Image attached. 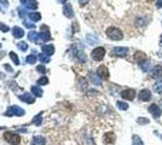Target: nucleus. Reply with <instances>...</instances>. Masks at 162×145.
<instances>
[{
    "mask_svg": "<svg viewBox=\"0 0 162 145\" xmlns=\"http://www.w3.org/2000/svg\"><path fill=\"white\" fill-rule=\"evenodd\" d=\"M107 36L111 40H121L124 38L122 32L116 27H109L107 29Z\"/></svg>",
    "mask_w": 162,
    "mask_h": 145,
    "instance_id": "nucleus-1",
    "label": "nucleus"
},
{
    "mask_svg": "<svg viewBox=\"0 0 162 145\" xmlns=\"http://www.w3.org/2000/svg\"><path fill=\"white\" fill-rule=\"evenodd\" d=\"M4 138L11 145H18L21 143V137L16 134V133H13V132H5L4 133Z\"/></svg>",
    "mask_w": 162,
    "mask_h": 145,
    "instance_id": "nucleus-2",
    "label": "nucleus"
},
{
    "mask_svg": "<svg viewBox=\"0 0 162 145\" xmlns=\"http://www.w3.org/2000/svg\"><path fill=\"white\" fill-rule=\"evenodd\" d=\"M5 115L6 116H12V115H15V116H23L24 115V110L22 108H19V107H17V105H13V107L8 108Z\"/></svg>",
    "mask_w": 162,
    "mask_h": 145,
    "instance_id": "nucleus-3",
    "label": "nucleus"
},
{
    "mask_svg": "<svg viewBox=\"0 0 162 145\" xmlns=\"http://www.w3.org/2000/svg\"><path fill=\"white\" fill-rule=\"evenodd\" d=\"M91 56H92V58L94 61H102L104 58V56H105V48L104 47H96L92 51Z\"/></svg>",
    "mask_w": 162,
    "mask_h": 145,
    "instance_id": "nucleus-4",
    "label": "nucleus"
},
{
    "mask_svg": "<svg viewBox=\"0 0 162 145\" xmlns=\"http://www.w3.org/2000/svg\"><path fill=\"white\" fill-rule=\"evenodd\" d=\"M127 53H128L127 47H114L111 50V56H116V57H125Z\"/></svg>",
    "mask_w": 162,
    "mask_h": 145,
    "instance_id": "nucleus-5",
    "label": "nucleus"
},
{
    "mask_svg": "<svg viewBox=\"0 0 162 145\" xmlns=\"http://www.w3.org/2000/svg\"><path fill=\"white\" fill-rule=\"evenodd\" d=\"M97 75L103 80H108L109 79V70L105 65H99L97 69Z\"/></svg>",
    "mask_w": 162,
    "mask_h": 145,
    "instance_id": "nucleus-6",
    "label": "nucleus"
},
{
    "mask_svg": "<svg viewBox=\"0 0 162 145\" xmlns=\"http://www.w3.org/2000/svg\"><path fill=\"white\" fill-rule=\"evenodd\" d=\"M121 97L126 100H133L135 97V91L132 88H127L121 92Z\"/></svg>",
    "mask_w": 162,
    "mask_h": 145,
    "instance_id": "nucleus-7",
    "label": "nucleus"
},
{
    "mask_svg": "<svg viewBox=\"0 0 162 145\" xmlns=\"http://www.w3.org/2000/svg\"><path fill=\"white\" fill-rule=\"evenodd\" d=\"M149 112H150L155 118H160V116H161V114H162L161 109L159 108V105H157V104H151V105L149 107Z\"/></svg>",
    "mask_w": 162,
    "mask_h": 145,
    "instance_id": "nucleus-8",
    "label": "nucleus"
},
{
    "mask_svg": "<svg viewBox=\"0 0 162 145\" xmlns=\"http://www.w3.org/2000/svg\"><path fill=\"white\" fill-rule=\"evenodd\" d=\"M138 98L140 102H148L151 99V92L149 90H142L138 94Z\"/></svg>",
    "mask_w": 162,
    "mask_h": 145,
    "instance_id": "nucleus-9",
    "label": "nucleus"
},
{
    "mask_svg": "<svg viewBox=\"0 0 162 145\" xmlns=\"http://www.w3.org/2000/svg\"><path fill=\"white\" fill-rule=\"evenodd\" d=\"M150 75H151L153 79H161L162 78V67L161 65L154 67L151 72H150Z\"/></svg>",
    "mask_w": 162,
    "mask_h": 145,
    "instance_id": "nucleus-10",
    "label": "nucleus"
},
{
    "mask_svg": "<svg viewBox=\"0 0 162 145\" xmlns=\"http://www.w3.org/2000/svg\"><path fill=\"white\" fill-rule=\"evenodd\" d=\"M21 2L23 4V6L26 9H30V10L38 9V4H36L35 0H21Z\"/></svg>",
    "mask_w": 162,
    "mask_h": 145,
    "instance_id": "nucleus-11",
    "label": "nucleus"
},
{
    "mask_svg": "<svg viewBox=\"0 0 162 145\" xmlns=\"http://www.w3.org/2000/svg\"><path fill=\"white\" fill-rule=\"evenodd\" d=\"M115 139H116V137H115V134H114L113 132H107V133L103 136V140H104V143H107V144H113V143H115Z\"/></svg>",
    "mask_w": 162,
    "mask_h": 145,
    "instance_id": "nucleus-12",
    "label": "nucleus"
},
{
    "mask_svg": "<svg viewBox=\"0 0 162 145\" xmlns=\"http://www.w3.org/2000/svg\"><path fill=\"white\" fill-rule=\"evenodd\" d=\"M133 58H134V61L137 63H144L145 61H146V54L144 52H140V51H137L133 56Z\"/></svg>",
    "mask_w": 162,
    "mask_h": 145,
    "instance_id": "nucleus-13",
    "label": "nucleus"
},
{
    "mask_svg": "<svg viewBox=\"0 0 162 145\" xmlns=\"http://www.w3.org/2000/svg\"><path fill=\"white\" fill-rule=\"evenodd\" d=\"M63 13H64V16L68 18H72L73 16H74V11H73V8L70 4L67 2L63 6Z\"/></svg>",
    "mask_w": 162,
    "mask_h": 145,
    "instance_id": "nucleus-14",
    "label": "nucleus"
},
{
    "mask_svg": "<svg viewBox=\"0 0 162 145\" xmlns=\"http://www.w3.org/2000/svg\"><path fill=\"white\" fill-rule=\"evenodd\" d=\"M19 99L23 100V102H26V103H28V104H33L35 100H34V98L32 97V94L30 93H23L22 96H19Z\"/></svg>",
    "mask_w": 162,
    "mask_h": 145,
    "instance_id": "nucleus-15",
    "label": "nucleus"
},
{
    "mask_svg": "<svg viewBox=\"0 0 162 145\" xmlns=\"http://www.w3.org/2000/svg\"><path fill=\"white\" fill-rule=\"evenodd\" d=\"M32 145H45V138L41 136H35L32 139Z\"/></svg>",
    "mask_w": 162,
    "mask_h": 145,
    "instance_id": "nucleus-16",
    "label": "nucleus"
},
{
    "mask_svg": "<svg viewBox=\"0 0 162 145\" xmlns=\"http://www.w3.org/2000/svg\"><path fill=\"white\" fill-rule=\"evenodd\" d=\"M28 39H29L30 41H33V42H38V41L40 40L39 33H36V32H33V30H30V32L28 33Z\"/></svg>",
    "mask_w": 162,
    "mask_h": 145,
    "instance_id": "nucleus-17",
    "label": "nucleus"
},
{
    "mask_svg": "<svg viewBox=\"0 0 162 145\" xmlns=\"http://www.w3.org/2000/svg\"><path fill=\"white\" fill-rule=\"evenodd\" d=\"M12 34H13L15 38L19 39V38H22V36L24 35V30L19 27H13V29H12Z\"/></svg>",
    "mask_w": 162,
    "mask_h": 145,
    "instance_id": "nucleus-18",
    "label": "nucleus"
},
{
    "mask_svg": "<svg viewBox=\"0 0 162 145\" xmlns=\"http://www.w3.org/2000/svg\"><path fill=\"white\" fill-rule=\"evenodd\" d=\"M41 50L44 51V53H46L47 56H51L54 52V47L52 45H43L41 46Z\"/></svg>",
    "mask_w": 162,
    "mask_h": 145,
    "instance_id": "nucleus-19",
    "label": "nucleus"
},
{
    "mask_svg": "<svg viewBox=\"0 0 162 145\" xmlns=\"http://www.w3.org/2000/svg\"><path fill=\"white\" fill-rule=\"evenodd\" d=\"M90 78H91V80H92V82H93L94 85H97V86H99V85H100V78H99L97 74H94V72H91Z\"/></svg>",
    "mask_w": 162,
    "mask_h": 145,
    "instance_id": "nucleus-20",
    "label": "nucleus"
},
{
    "mask_svg": "<svg viewBox=\"0 0 162 145\" xmlns=\"http://www.w3.org/2000/svg\"><path fill=\"white\" fill-rule=\"evenodd\" d=\"M32 92L35 97H41L43 96V91L39 86H32Z\"/></svg>",
    "mask_w": 162,
    "mask_h": 145,
    "instance_id": "nucleus-21",
    "label": "nucleus"
},
{
    "mask_svg": "<svg viewBox=\"0 0 162 145\" xmlns=\"http://www.w3.org/2000/svg\"><path fill=\"white\" fill-rule=\"evenodd\" d=\"M28 15H29V18H30L33 22L40 21V18H41V15H40L39 12H30V13H28Z\"/></svg>",
    "mask_w": 162,
    "mask_h": 145,
    "instance_id": "nucleus-22",
    "label": "nucleus"
},
{
    "mask_svg": "<svg viewBox=\"0 0 162 145\" xmlns=\"http://www.w3.org/2000/svg\"><path fill=\"white\" fill-rule=\"evenodd\" d=\"M132 145H144L142 138L138 136H133L132 137Z\"/></svg>",
    "mask_w": 162,
    "mask_h": 145,
    "instance_id": "nucleus-23",
    "label": "nucleus"
},
{
    "mask_svg": "<svg viewBox=\"0 0 162 145\" xmlns=\"http://www.w3.org/2000/svg\"><path fill=\"white\" fill-rule=\"evenodd\" d=\"M150 67H151V62H148V61H145L144 63L140 64V68H142V70L143 72H149L150 70Z\"/></svg>",
    "mask_w": 162,
    "mask_h": 145,
    "instance_id": "nucleus-24",
    "label": "nucleus"
},
{
    "mask_svg": "<svg viewBox=\"0 0 162 145\" xmlns=\"http://www.w3.org/2000/svg\"><path fill=\"white\" fill-rule=\"evenodd\" d=\"M154 90L156 93H161L162 92V80L161 81H157L155 85H154Z\"/></svg>",
    "mask_w": 162,
    "mask_h": 145,
    "instance_id": "nucleus-25",
    "label": "nucleus"
},
{
    "mask_svg": "<svg viewBox=\"0 0 162 145\" xmlns=\"http://www.w3.org/2000/svg\"><path fill=\"white\" fill-rule=\"evenodd\" d=\"M39 59L43 62V63H48L50 62V57L46 53H40L39 54Z\"/></svg>",
    "mask_w": 162,
    "mask_h": 145,
    "instance_id": "nucleus-26",
    "label": "nucleus"
},
{
    "mask_svg": "<svg viewBox=\"0 0 162 145\" xmlns=\"http://www.w3.org/2000/svg\"><path fill=\"white\" fill-rule=\"evenodd\" d=\"M117 108L121 110H127L128 109V104L125 102H117Z\"/></svg>",
    "mask_w": 162,
    "mask_h": 145,
    "instance_id": "nucleus-27",
    "label": "nucleus"
},
{
    "mask_svg": "<svg viewBox=\"0 0 162 145\" xmlns=\"http://www.w3.org/2000/svg\"><path fill=\"white\" fill-rule=\"evenodd\" d=\"M17 47L21 50V51H26V50L28 48V45L24 42V41H19V42L17 44Z\"/></svg>",
    "mask_w": 162,
    "mask_h": 145,
    "instance_id": "nucleus-28",
    "label": "nucleus"
},
{
    "mask_svg": "<svg viewBox=\"0 0 162 145\" xmlns=\"http://www.w3.org/2000/svg\"><path fill=\"white\" fill-rule=\"evenodd\" d=\"M137 122L139 123V125H148L149 123V118H139L137 120Z\"/></svg>",
    "mask_w": 162,
    "mask_h": 145,
    "instance_id": "nucleus-29",
    "label": "nucleus"
},
{
    "mask_svg": "<svg viewBox=\"0 0 162 145\" xmlns=\"http://www.w3.org/2000/svg\"><path fill=\"white\" fill-rule=\"evenodd\" d=\"M41 115H43V114H39L38 116H35V118H33V122H34V125L39 126V125L41 123Z\"/></svg>",
    "mask_w": 162,
    "mask_h": 145,
    "instance_id": "nucleus-30",
    "label": "nucleus"
},
{
    "mask_svg": "<svg viewBox=\"0 0 162 145\" xmlns=\"http://www.w3.org/2000/svg\"><path fill=\"white\" fill-rule=\"evenodd\" d=\"M47 82H48V79H47L46 76H44V78H41V79L38 80V85H39V86H41V85H47Z\"/></svg>",
    "mask_w": 162,
    "mask_h": 145,
    "instance_id": "nucleus-31",
    "label": "nucleus"
},
{
    "mask_svg": "<svg viewBox=\"0 0 162 145\" xmlns=\"http://www.w3.org/2000/svg\"><path fill=\"white\" fill-rule=\"evenodd\" d=\"M27 62H28V63H30V64L35 63V62H36V57L34 56V54H30V56H28V57H27Z\"/></svg>",
    "mask_w": 162,
    "mask_h": 145,
    "instance_id": "nucleus-32",
    "label": "nucleus"
},
{
    "mask_svg": "<svg viewBox=\"0 0 162 145\" xmlns=\"http://www.w3.org/2000/svg\"><path fill=\"white\" fill-rule=\"evenodd\" d=\"M10 57H11V59L13 61V63H15V64H17V65L19 64V61H18V57L16 56V53L11 52V53H10Z\"/></svg>",
    "mask_w": 162,
    "mask_h": 145,
    "instance_id": "nucleus-33",
    "label": "nucleus"
},
{
    "mask_svg": "<svg viewBox=\"0 0 162 145\" xmlns=\"http://www.w3.org/2000/svg\"><path fill=\"white\" fill-rule=\"evenodd\" d=\"M23 19H24L23 22H24V26H26V27L27 28H34V24H33L30 21H28L27 18H23Z\"/></svg>",
    "mask_w": 162,
    "mask_h": 145,
    "instance_id": "nucleus-34",
    "label": "nucleus"
},
{
    "mask_svg": "<svg viewBox=\"0 0 162 145\" xmlns=\"http://www.w3.org/2000/svg\"><path fill=\"white\" fill-rule=\"evenodd\" d=\"M0 29H1L3 32H9L10 28L8 27L6 24H4V23H1V22H0Z\"/></svg>",
    "mask_w": 162,
    "mask_h": 145,
    "instance_id": "nucleus-35",
    "label": "nucleus"
},
{
    "mask_svg": "<svg viewBox=\"0 0 162 145\" xmlns=\"http://www.w3.org/2000/svg\"><path fill=\"white\" fill-rule=\"evenodd\" d=\"M36 70H38L39 72H41V74L46 72V69H45V67H44V65H38V67H36Z\"/></svg>",
    "mask_w": 162,
    "mask_h": 145,
    "instance_id": "nucleus-36",
    "label": "nucleus"
},
{
    "mask_svg": "<svg viewBox=\"0 0 162 145\" xmlns=\"http://www.w3.org/2000/svg\"><path fill=\"white\" fill-rule=\"evenodd\" d=\"M89 2V0H79V4H80L81 6H84V5H86Z\"/></svg>",
    "mask_w": 162,
    "mask_h": 145,
    "instance_id": "nucleus-37",
    "label": "nucleus"
},
{
    "mask_svg": "<svg viewBox=\"0 0 162 145\" xmlns=\"http://www.w3.org/2000/svg\"><path fill=\"white\" fill-rule=\"evenodd\" d=\"M156 6L157 8H162V0H156Z\"/></svg>",
    "mask_w": 162,
    "mask_h": 145,
    "instance_id": "nucleus-38",
    "label": "nucleus"
},
{
    "mask_svg": "<svg viewBox=\"0 0 162 145\" xmlns=\"http://www.w3.org/2000/svg\"><path fill=\"white\" fill-rule=\"evenodd\" d=\"M0 2H1V4H4L5 6H8V1H6V0H0Z\"/></svg>",
    "mask_w": 162,
    "mask_h": 145,
    "instance_id": "nucleus-39",
    "label": "nucleus"
},
{
    "mask_svg": "<svg viewBox=\"0 0 162 145\" xmlns=\"http://www.w3.org/2000/svg\"><path fill=\"white\" fill-rule=\"evenodd\" d=\"M58 1H59V2H63V4H64V2L67 4V0H58Z\"/></svg>",
    "mask_w": 162,
    "mask_h": 145,
    "instance_id": "nucleus-40",
    "label": "nucleus"
},
{
    "mask_svg": "<svg viewBox=\"0 0 162 145\" xmlns=\"http://www.w3.org/2000/svg\"><path fill=\"white\" fill-rule=\"evenodd\" d=\"M160 46H162V36H161V39H160Z\"/></svg>",
    "mask_w": 162,
    "mask_h": 145,
    "instance_id": "nucleus-41",
    "label": "nucleus"
},
{
    "mask_svg": "<svg viewBox=\"0 0 162 145\" xmlns=\"http://www.w3.org/2000/svg\"><path fill=\"white\" fill-rule=\"evenodd\" d=\"M0 47H1V44H0Z\"/></svg>",
    "mask_w": 162,
    "mask_h": 145,
    "instance_id": "nucleus-42",
    "label": "nucleus"
}]
</instances>
